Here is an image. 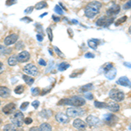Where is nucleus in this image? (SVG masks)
<instances>
[{
	"label": "nucleus",
	"instance_id": "obj_1",
	"mask_svg": "<svg viewBox=\"0 0 131 131\" xmlns=\"http://www.w3.org/2000/svg\"><path fill=\"white\" fill-rule=\"evenodd\" d=\"M101 8V4L98 1H93L88 3L85 8L86 17H88V18H94L100 12Z\"/></svg>",
	"mask_w": 131,
	"mask_h": 131
},
{
	"label": "nucleus",
	"instance_id": "obj_2",
	"mask_svg": "<svg viewBox=\"0 0 131 131\" xmlns=\"http://www.w3.org/2000/svg\"><path fill=\"white\" fill-rule=\"evenodd\" d=\"M24 119V115L21 111H16L13 113V115H10V122L17 127H21L23 125Z\"/></svg>",
	"mask_w": 131,
	"mask_h": 131
},
{
	"label": "nucleus",
	"instance_id": "obj_3",
	"mask_svg": "<svg viewBox=\"0 0 131 131\" xmlns=\"http://www.w3.org/2000/svg\"><path fill=\"white\" fill-rule=\"evenodd\" d=\"M109 97L114 101H122L125 98V94L122 91L117 89V88H113L109 91Z\"/></svg>",
	"mask_w": 131,
	"mask_h": 131
},
{
	"label": "nucleus",
	"instance_id": "obj_4",
	"mask_svg": "<svg viewBox=\"0 0 131 131\" xmlns=\"http://www.w3.org/2000/svg\"><path fill=\"white\" fill-rule=\"evenodd\" d=\"M114 20H115V17H101L96 21L97 26H103L107 27L109 26L111 24H113Z\"/></svg>",
	"mask_w": 131,
	"mask_h": 131
},
{
	"label": "nucleus",
	"instance_id": "obj_5",
	"mask_svg": "<svg viewBox=\"0 0 131 131\" xmlns=\"http://www.w3.org/2000/svg\"><path fill=\"white\" fill-rule=\"evenodd\" d=\"M85 114V111L81 108L78 107H69L67 110V115L68 117H77V116H82Z\"/></svg>",
	"mask_w": 131,
	"mask_h": 131
},
{
	"label": "nucleus",
	"instance_id": "obj_6",
	"mask_svg": "<svg viewBox=\"0 0 131 131\" xmlns=\"http://www.w3.org/2000/svg\"><path fill=\"white\" fill-rule=\"evenodd\" d=\"M103 121L108 126H114L118 122V117L112 114H106L103 116Z\"/></svg>",
	"mask_w": 131,
	"mask_h": 131
},
{
	"label": "nucleus",
	"instance_id": "obj_7",
	"mask_svg": "<svg viewBox=\"0 0 131 131\" xmlns=\"http://www.w3.org/2000/svg\"><path fill=\"white\" fill-rule=\"evenodd\" d=\"M23 70H24L25 73H26L27 74L31 76H37L39 74V70L33 64H28L25 66Z\"/></svg>",
	"mask_w": 131,
	"mask_h": 131
},
{
	"label": "nucleus",
	"instance_id": "obj_8",
	"mask_svg": "<svg viewBox=\"0 0 131 131\" xmlns=\"http://www.w3.org/2000/svg\"><path fill=\"white\" fill-rule=\"evenodd\" d=\"M120 10H121V7H120L119 5H116V4H112L110 7L107 10L106 13L107 17H113L118 14L120 12Z\"/></svg>",
	"mask_w": 131,
	"mask_h": 131
},
{
	"label": "nucleus",
	"instance_id": "obj_9",
	"mask_svg": "<svg viewBox=\"0 0 131 131\" xmlns=\"http://www.w3.org/2000/svg\"><path fill=\"white\" fill-rule=\"evenodd\" d=\"M71 101V106L73 107H81L84 106L86 103V101L82 97L80 96H73L70 99Z\"/></svg>",
	"mask_w": 131,
	"mask_h": 131
},
{
	"label": "nucleus",
	"instance_id": "obj_10",
	"mask_svg": "<svg viewBox=\"0 0 131 131\" xmlns=\"http://www.w3.org/2000/svg\"><path fill=\"white\" fill-rule=\"evenodd\" d=\"M86 124L90 127H96L100 124V119L98 117L94 115H88L86 119Z\"/></svg>",
	"mask_w": 131,
	"mask_h": 131
},
{
	"label": "nucleus",
	"instance_id": "obj_11",
	"mask_svg": "<svg viewBox=\"0 0 131 131\" xmlns=\"http://www.w3.org/2000/svg\"><path fill=\"white\" fill-rule=\"evenodd\" d=\"M18 36L15 34V33H12V34H10L9 36L5 39V45L9 46L10 45H13L15 44L17 41H18Z\"/></svg>",
	"mask_w": 131,
	"mask_h": 131
},
{
	"label": "nucleus",
	"instance_id": "obj_12",
	"mask_svg": "<svg viewBox=\"0 0 131 131\" xmlns=\"http://www.w3.org/2000/svg\"><path fill=\"white\" fill-rule=\"evenodd\" d=\"M17 59H18V62L24 63L30 60V53H29L27 51H23V52H19V53L17 55Z\"/></svg>",
	"mask_w": 131,
	"mask_h": 131
},
{
	"label": "nucleus",
	"instance_id": "obj_13",
	"mask_svg": "<svg viewBox=\"0 0 131 131\" xmlns=\"http://www.w3.org/2000/svg\"><path fill=\"white\" fill-rule=\"evenodd\" d=\"M55 119L58 122L62 124H67L69 122V117L63 113H57L55 115Z\"/></svg>",
	"mask_w": 131,
	"mask_h": 131
},
{
	"label": "nucleus",
	"instance_id": "obj_14",
	"mask_svg": "<svg viewBox=\"0 0 131 131\" xmlns=\"http://www.w3.org/2000/svg\"><path fill=\"white\" fill-rule=\"evenodd\" d=\"M106 108L109 109L111 112H114V113H116L120 110V106L117 102L115 101H109L108 103H107V107Z\"/></svg>",
	"mask_w": 131,
	"mask_h": 131
},
{
	"label": "nucleus",
	"instance_id": "obj_15",
	"mask_svg": "<svg viewBox=\"0 0 131 131\" xmlns=\"http://www.w3.org/2000/svg\"><path fill=\"white\" fill-rule=\"evenodd\" d=\"M15 108H16V104L12 102V103H9V104L5 105V106L3 107V112L5 115H10V114L15 111Z\"/></svg>",
	"mask_w": 131,
	"mask_h": 131
},
{
	"label": "nucleus",
	"instance_id": "obj_16",
	"mask_svg": "<svg viewBox=\"0 0 131 131\" xmlns=\"http://www.w3.org/2000/svg\"><path fill=\"white\" fill-rule=\"evenodd\" d=\"M116 83L119 84V85H121V86H128V88H129L131 85L130 80L128 79V77H125V76L119 78V80H117Z\"/></svg>",
	"mask_w": 131,
	"mask_h": 131
},
{
	"label": "nucleus",
	"instance_id": "obj_17",
	"mask_svg": "<svg viewBox=\"0 0 131 131\" xmlns=\"http://www.w3.org/2000/svg\"><path fill=\"white\" fill-rule=\"evenodd\" d=\"M73 125L74 128H78V129L83 130V129H85V128H86V123L81 119H75L74 121H73Z\"/></svg>",
	"mask_w": 131,
	"mask_h": 131
},
{
	"label": "nucleus",
	"instance_id": "obj_18",
	"mask_svg": "<svg viewBox=\"0 0 131 131\" xmlns=\"http://www.w3.org/2000/svg\"><path fill=\"white\" fill-rule=\"evenodd\" d=\"M10 95V90L6 86H0V97L2 98H8Z\"/></svg>",
	"mask_w": 131,
	"mask_h": 131
},
{
	"label": "nucleus",
	"instance_id": "obj_19",
	"mask_svg": "<svg viewBox=\"0 0 131 131\" xmlns=\"http://www.w3.org/2000/svg\"><path fill=\"white\" fill-rule=\"evenodd\" d=\"M116 73H117L116 69L115 67H112L111 69H109V70L105 72V76H106L108 80H114L116 76Z\"/></svg>",
	"mask_w": 131,
	"mask_h": 131
},
{
	"label": "nucleus",
	"instance_id": "obj_20",
	"mask_svg": "<svg viewBox=\"0 0 131 131\" xmlns=\"http://www.w3.org/2000/svg\"><path fill=\"white\" fill-rule=\"evenodd\" d=\"M100 39H89V40L88 41V45L89 46L90 48H92V49L95 50L97 49V47H98L99 44H100Z\"/></svg>",
	"mask_w": 131,
	"mask_h": 131
},
{
	"label": "nucleus",
	"instance_id": "obj_21",
	"mask_svg": "<svg viewBox=\"0 0 131 131\" xmlns=\"http://www.w3.org/2000/svg\"><path fill=\"white\" fill-rule=\"evenodd\" d=\"M12 52V48H8L5 46L0 45V55H5V54H9Z\"/></svg>",
	"mask_w": 131,
	"mask_h": 131
},
{
	"label": "nucleus",
	"instance_id": "obj_22",
	"mask_svg": "<svg viewBox=\"0 0 131 131\" xmlns=\"http://www.w3.org/2000/svg\"><path fill=\"white\" fill-rule=\"evenodd\" d=\"M52 110H50V109H45V110L41 111L40 113H39V115H40L41 117L47 119V118H49V117H51V116L52 115Z\"/></svg>",
	"mask_w": 131,
	"mask_h": 131
},
{
	"label": "nucleus",
	"instance_id": "obj_23",
	"mask_svg": "<svg viewBox=\"0 0 131 131\" xmlns=\"http://www.w3.org/2000/svg\"><path fill=\"white\" fill-rule=\"evenodd\" d=\"M18 127L14 124H6V125L4 126L3 130L4 131H18Z\"/></svg>",
	"mask_w": 131,
	"mask_h": 131
},
{
	"label": "nucleus",
	"instance_id": "obj_24",
	"mask_svg": "<svg viewBox=\"0 0 131 131\" xmlns=\"http://www.w3.org/2000/svg\"><path fill=\"white\" fill-rule=\"evenodd\" d=\"M22 78H23V80L25 81V83H26L27 85H29V86H31L33 84V82H34V80H33L31 77H30V75L23 74Z\"/></svg>",
	"mask_w": 131,
	"mask_h": 131
},
{
	"label": "nucleus",
	"instance_id": "obj_25",
	"mask_svg": "<svg viewBox=\"0 0 131 131\" xmlns=\"http://www.w3.org/2000/svg\"><path fill=\"white\" fill-rule=\"evenodd\" d=\"M18 62V59H17V55H12L8 59V64H9V66H10V67L16 66Z\"/></svg>",
	"mask_w": 131,
	"mask_h": 131
},
{
	"label": "nucleus",
	"instance_id": "obj_26",
	"mask_svg": "<svg viewBox=\"0 0 131 131\" xmlns=\"http://www.w3.org/2000/svg\"><path fill=\"white\" fill-rule=\"evenodd\" d=\"M39 131H52V127L49 123H42L39 128Z\"/></svg>",
	"mask_w": 131,
	"mask_h": 131
},
{
	"label": "nucleus",
	"instance_id": "obj_27",
	"mask_svg": "<svg viewBox=\"0 0 131 131\" xmlns=\"http://www.w3.org/2000/svg\"><path fill=\"white\" fill-rule=\"evenodd\" d=\"M93 84H91V83H89V84H86V85H85V86H82L81 88L79 89V92H81V93H86V92H88V91H89V90H91L93 88Z\"/></svg>",
	"mask_w": 131,
	"mask_h": 131
},
{
	"label": "nucleus",
	"instance_id": "obj_28",
	"mask_svg": "<svg viewBox=\"0 0 131 131\" xmlns=\"http://www.w3.org/2000/svg\"><path fill=\"white\" fill-rule=\"evenodd\" d=\"M46 7H47V3H46V1H41V2H39V3L36 4L34 8L36 10H41Z\"/></svg>",
	"mask_w": 131,
	"mask_h": 131
},
{
	"label": "nucleus",
	"instance_id": "obj_29",
	"mask_svg": "<svg viewBox=\"0 0 131 131\" xmlns=\"http://www.w3.org/2000/svg\"><path fill=\"white\" fill-rule=\"evenodd\" d=\"M69 67H70V65H69L68 63L62 62L58 66V70L59 71H65V70H67V68H69Z\"/></svg>",
	"mask_w": 131,
	"mask_h": 131
},
{
	"label": "nucleus",
	"instance_id": "obj_30",
	"mask_svg": "<svg viewBox=\"0 0 131 131\" xmlns=\"http://www.w3.org/2000/svg\"><path fill=\"white\" fill-rule=\"evenodd\" d=\"M94 107L97 108H106L107 103L106 102H100V101H94Z\"/></svg>",
	"mask_w": 131,
	"mask_h": 131
},
{
	"label": "nucleus",
	"instance_id": "obj_31",
	"mask_svg": "<svg viewBox=\"0 0 131 131\" xmlns=\"http://www.w3.org/2000/svg\"><path fill=\"white\" fill-rule=\"evenodd\" d=\"M24 90H25L24 86L19 85V86H16V88H15V90H14V92H15V94H21L23 92H24Z\"/></svg>",
	"mask_w": 131,
	"mask_h": 131
},
{
	"label": "nucleus",
	"instance_id": "obj_32",
	"mask_svg": "<svg viewBox=\"0 0 131 131\" xmlns=\"http://www.w3.org/2000/svg\"><path fill=\"white\" fill-rule=\"evenodd\" d=\"M127 19H128V17H127V16H123L122 18H119V19L116 21V22H115V25H116V26H118V25H122V23L126 22Z\"/></svg>",
	"mask_w": 131,
	"mask_h": 131
},
{
	"label": "nucleus",
	"instance_id": "obj_33",
	"mask_svg": "<svg viewBox=\"0 0 131 131\" xmlns=\"http://www.w3.org/2000/svg\"><path fill=\"white\" fill-rule=\"evenodd\" d=\"M46 32H47V34H48V38H49V40L52 42V39H53V35H52V29H51L50 27H48V28L46 29Z\"/></svg>",
	"mask_w": 131,
	"mask_h": 131
},
{
	"label": "nucleus",
	"instance_id": "obj_34",
	"mask_svg": "<svg viewBox=\"0 0 131 131\" xmlns=\"http://www.w3.org/2000/svg\"><path fill=\"white\" fill-rule=\"evenodd\" d=\"M54 10H55L56 13L60 14V15H62L63 14V9H61V8L60 7V5H56L55 7H54Z\"/></svg>",
	"mask_w": 131,
	"mask_h": 131
},
{
	"label": "nucleus",
	"instance_id": "obj_35",
	"mask_svg": "<svg viewBox=\"0 0 131 131\" xmlns=\"http://www.w3.org/2000/svg\"><path fill=\"white\" fill-rule=\"evenodd\" d=\"M112 67H114V64L113 63H107V64H106L103 67V69H104V71L106 72L107 70H109V69H111Z\"/></svg>",
	"mask_w": 131,
	"mask_h": 131
},
{
	"label": "nucleus",
	"instance_id": "obj_36",
	"mask_svg": "<svg viewBox=\"0 0 131 131\" xmlns=\"http://www.w3.org/2000/svg\"><path fill=\"white\" fill-rule=\"evenodd\" d=\"M17 2H18V0H6L5 2V5L7 6H10V5H13L17 4Z\"/></svg>",
	"mask_w": 131,
	"mask_h": 131
},
{
	"label": "nucleus",
	"instance_id": "obj_37",
	"mask_svg": "<svg viewBox=\"0 0 131 131\" xmlns=\"http://www.w3.org/2000/svg\"><path fill=\"white\" fill-rule=\"evenodd\" d=\"M54 50H55V52H56V53L58 54V56H60V57H61V58H65V55L64 54L61 52V51L59 49L57 46H54Z\"/></svg>",
	"mask_w": 131,
	"mask_h": 131
},
{
	"label": "nucleus",
	"instance_id": "obj_38",
	"mask_svg": "<svg viewBox=\"0 0 131 131\" xmlns=\"http://www.w3.org/2000/svg\"><path fill=\"white\" fill-rule=\"evenodd\" d=\"M30 104V103L29 102H24V103H22V104H21V106H20V109L21 110H23V111H25V109H26V107H28V105Z\"/></svg>",
	"mask_w": 131,
	"mask_h": 131
},
{
	"label": "nucleus",
	"instance_id": "obj_39",
	"mask_svg": "<svg viewBox=\"0 0 131 131\" xmlns=\"http://www.w3.org/2000/svg\"><path fill=\"white\" fill-rule=\"evenodd\" d=\"M130 7H131V2L128 0V2L124 5V6H123V9L125 10H130Z\"/></svg>",
	"mask_w": 131,
	"mask_h": 131
},
{
	"label": "nucleus",
	"instance_id": "obj_40",
	"mask_svg": "<svg viewBox=\"0 0 131 131\" xmlns=\"http://www.w3.org/2000/svg\"><path fill=\"white\" fill-rule=\"evenodd\" d=\"M84 96L86 97V99H88V100H93V98H94L93 94H91V93H85Z\"/></svg>",
	"mask_w": 131,
	"mask_h": 131
},
{
	"label": "nucleus",
	"instance_id": "obj_41",
	"mask_svg": "<svg viewBox=\"0 0 131 131\" xmlns=\"http://www.w3.org/2000/svg\"><path fill=\"white\" fill-rule=\"evenodd\" d=\"M31 94H32L33 96H36L39 94V88H32L31 89Z\"/></svg>",
	"mask_w": 131,
	"mask_h": 131
},
{
	"label": "nucleus",
	"instance_id": "obj_42",
	"mask_svg": "<svg viewBox=\"0 0 131 131\" xmlns=\"http://www.w3.org/2000/svg\"><path fill=\"white\" fill-rule=\"evenodd\" d=\"M34 9V7L33 6H30V7H27L26 9L25 10V14H29V13H31V12H32V10Z\"/></svg>",
	"mask_w": 131,
	"mask_h": 131
},
{
	"label": "nucleus",
	"instance_id": "obj_43",
	"mask_svg": "<svg viewBox=\"0 0 131 131\" xmlns=\"http://www.w3.org/2000/svg\"><path fill=\"white\" fill-rule=\"evenodd\" d=\"M24 122L25 124H27V125H29V124H31V122H32V119L30 117H27V118H25V119H24Z\"/></svg>",
	"mask_w": 131,
	"mask_h": 131
},
{
	"label": "nucleus",
	"instance_id": "obj_44",
	"mask_svg": "<svg viewBox=\"0 0 131 131\" xmlns=\"http://www.w3.org/2000/svg\"><path fill=\"white\" fill-rule=\"evenodd\" d=\"M31 106H32L34 108H37L39 106V101H34L31 102Z\"/></svg>",
	"mask_w": 131,
	"mask_h": 131
},
{
	"label": "nucleus",
	"instance_id": "obj_45",
	"mask_svg": "<svg viewBox=\"0 0 131 131\" xmlns=\"http://www.w3.org/2000/svg\"><path fill=\"white\" fill-rule=\"evenodd\" d=\"M20 20L21 21H25L26 23H30V22H31V21H32V19H31V18H28V17H25V18H21Z\"/></svg>",
	"mask_w": 131,
	"mask_h": 131
},
{
	"label": "nucleus",
	"instance_id": "obj_46",
	"mask_svg": "<svg viewBox=\"0 0 131 131\" xmlns=\"http://www.w3.org/2000/svg\"><path fill=\"white\" fill-rule=\"evenodd\" d=\"M24 43H23V42H18V45H17L16 46V48H17V49H18V50H19V49H21V48H22V47H24Z\"/></svg>",
	"mask_w": 131,
	"mask_h": 131
},
{
	"label": "nucleus",
	"instance_id": "obj_47",
	"mask_svg": "<svg viewBox=\"0 0 131 131\" xmlns=\"http://www.w3.org/2000/svg\"><path fill=\"white\" fill-rule=\"evenodd\" d=\"M85 57L86 58H94V54L91 53V52H86V53L85 54Z\"/></svg>",
	"mask_w": 131,
	"mask_h": 131
},
{
	"label": "nucleus",
	"instance_id": "obj_48",
	"mask_svg": "<svg viewBox=\"0 0 131 131\" xmlns=\"http://www.w3.org/2000/svg\"><path fill=\"white\" fill-rule=\"evenodd\" d=\"M43 35L40 34V33H39V34H37V39L39 40V42H41L42 40H43Z\"/></svg>",
	"mask_w": 131,
	"mask_h": 131
},
{
	"label": "nucleus",
	"instance_id": "obj_49",
	"mask_svg": "<svg viewBox=\"0 0 131 131\" xmlns=\"http://www.w3.org/2000/svg\"><path fill=\"white\" fill-rule=\"evenodd\" d=\"M39 65H40V66H44V67H45V66H46V62L44 60H39Z\"/></svg>",
	"mask_w": 131,
	"mask_h": 131
},
{
	"label": "nucleus",
	"instance_id": "obj_50",
	"mask_svg": "<svg viewBox=\"0 0 131 131\" xmlns=\"http://www.w3.org/2000/svg\"><path fill=\"white\" fill-rule=\"evenodd\" d=\"M52 19H53L54 21H55V22H59V21L60 20V18H59V17H56V16H52Z\"/></svg>",
	"mask_w": 131,
	"mask_h": 131
},
{
	"label": "nucleus",
	"instance_id": "obj_51",
	"mask_svg": "<svg viewBox=\"0 0 131 131\" xmlns=\"http://www.w3.org/2000/svg\"><path fill=\"white\" fill-rule=\"evenodd\" d=\"M29 131H39V128H37V127H31Z\"/></svg>",
	"mask_w": 131,
	"mask_h": 131
},
{
	"label": "nucleus",
	"instance_id": "obj_52",
	"mask_svg": "<svg viewBox=\"0 0 131 131\" xmlns=\"http://www.w3.org/2000/svg\"><path fill=\"white\" fill-rule=\"evenodd\" d=\"M3 70H4V64L2 62H0V73H3Z\"/></svg>",
	"mask_w": 131,
	"mask_h": 131
},
{
	"label": "nucleus",
	"instance_id": "obj_53",
	"mask_svg": "<svg viewBox=\"0 0 131 131\" xmlns=\"http://www.w3.org/2000/svg\"><path fill=\"white\" fill-rule=\"evenodd\" d=\"M46 15H47V12H45L44 14H41V15H40V18H43L44 16H46Z\"/></svg>",
	"mask_w": 131,
	"mask_h": 131
},
{
	"label": "nucleus",
	"instance_id": "obj_54",
	"mask_svg": "<svg viewBox=\"0 0 131 131\" xmlns=\"http://www.w3.org/2000/svg\"><path fill=\"white\" fill-rule=\"evenodd\" d=\"M124 65H126V67H130V63H124Z\"/></svg>",
	"mask_w": 131,
	"mask_h": 131
},
{
	"label": "nucleus",
	"instance_id": "obj_55",
	"mask_svg": "<svg viewBox=\"0 0 131 131\" xmlns=\"http://www.w3.org/2000/svg\"><path fill=\"white\" fill-rule=\"evenodd\" d=\"M77 131H83V130H81V129H79V130H77Z\"/></svg>",
	"mask_w": 131,
	"mask_h": 131
},
{
	"label": "nucleus",
	"instance_id": "obj_56",
	"mask_svg": "<svg viewBox=\"0 0 131 131\" xmlns=\"http://www.w3.org/2000/svg\"><path fill=\"white\" fill-rule=\"evenodd\" d=\"M0 105H1V101H0Z\"/></svg>",
	"mask_w": 131,
	"mask_h": 131
}]
</instances>
